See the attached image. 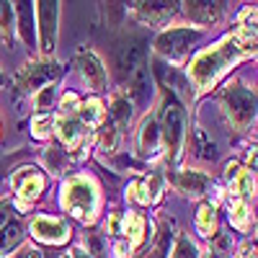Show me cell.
Masks as SVG:
<instances>
[{"mask_svg": "<svg viewBox=\"0 0 258 258\" xmlns=\"http://www.w3.org/2000/svg\"><path fill=\"white\" fill-rule=\"evenodd\" d=\"M75 258H88V253H83V250L78 248V250H75Z\"/></svg>", "mask_w": 258, "mask_h": 258, "instance_id": "obj_37", "label": "cell"}, {"mask_svg": "<svg viewBox=\"0 0 258 258\" xmlns=\"http://www.w3.org/2000/svg\"><path fill=\"white\" fill-rule=\"evenodd\" d=\"M126 197L129 199H135V202H140V204H150V197H147V191H145V186L142 183H129V188H126Z\"/></svg>", "mask_w": 258, "mask_h": 258, "instance_id": "obj_28", "label": "cell"}, {"mask_svg": "<svg viewBox=\"0 0 258 258\" xmlns=\"http://www.w3.org/2000/svg\"><path fill=\"white\" fill-rule=\"evenodd\" d=\"M111 116L121 126L129 124V119H132V106H129V98H124V96H114L111 98Z\"/></svg>", "mask_w": 258, "mask_h": 258, "instance_id": "obj_21", "label": "cell"}, {"mask_svg": "<svg viewBox=\"0 0 258 258\" xmlns=\"http://www.w3.org/2000/svg\"><path fill=\"white\" fill-rule=\"evenodd\" d=\"M57 73H59V68L57 64H47V62H39V64H29L26 70H21L18 73V88L21 91H36V88H44V85L49 83V80H54L57 78Z\"/></svg>", "mask_w": 258, "mask_h": 258, "instance_id": "obj_7", "label": "cell"}, {"mask_svg": "<svg viewBox=\"0 0 258 258\" xmlns=\"http://www.w3.org/2000/svg\"><path fill=\"white\" fill-rule=\"evenodd\" d=\"M129 78V96H132L137 103H142V101H147V96H150V73L145 70V68H140V70H135L132 75H126Z\"/></svg>", "mask_w": 258, "mask_h": 258, "instance_id": "obj_19", "label": "cell"}, {"mask_svg": "<svg viewBox=\"0 0 258 258\" xmlns=\"http://www.w3.org/2000/svg\"><path fill=\"white\" fill-rule=\"evenodd\" d=\"M121 232L126 235V240H129V248H135L145 240V217H140L137 212H129L124 214V227Z\"/></svg>", "mask_w": 258, "mask_h": 258, "instance_id": "obj_18", "label": "cell"}, {"mask_svg": "<svg viewBox=\"0 0 258 258\" xmlns=\"http://www.w3.org/2000/svg\"><path fill=\"white\" fill-rule=\"evenodd\" d=\"M31 126H34V135L39 137V140H44V137H49V132H52V126H54V121H52V116H36L34 121H31Z\"/></svg>", "mask_w": 258, "mask_h": 258, "instance_id": "obj_27", "label": "cell"}, {"mask_svg": "<svg viewBox=\"0 0 258 258\" xmlns=\"http://www.w3.org/2000/svg\"><path fill=\"white\" fill-rule=\"evenodd\" d=\"M31 235L44 243H64L70 238V227L64 220H57V217H36L31 222Z\"/></svg>", "mask_w": 258, "mask_h": 258, "instance_id": "obj_8", "label": "cell"}, {"mask_svg": "<svg viewBox=\"0 0 258 258\" xmlns=\"http://www.w3.org/2000/svg\"><path fill=\"white\" fill-rule=\"evenodd\" d=\"M238 258H255V250L250 253V248H245V250H243V253H240Z\"/></svg>", "mask_w": 258, "mask_h": 258, "instance_id": "obj_36", "label": "cell"}, {"mask_svg": "<svg viewBox=\"0 0 258 258\" xmlns=\"http://www.w3.org/2000/svg\"><path fill=\"white\" fill-rule=\"evenodd\" d=\"M207 258H222V255H220V253H209Z\"/></svg>", "mask_w": 258, "mask_h": 258, "instance_id": "obj_38", "label": "cell"}, {"mask_svg": "<svg viewBox=\"0 0 258 258\" xmlns=\"http://www.w3.org/2000/svg\"><path fill=\"white\" fill-rule=\"evenodd\" d=\"M240 170H243V168H240L238 163H230V165H227V178H230V181H235V178H238V173H240Z\"/></svg>", "mask_w": 258, "mask_h": 258, "instance_id": "obj_32", "label": "cell"}, {"mask_svg": "<svg viewBox=\"0 0 258 258\" xmlns=\"http://www.w3.org/2000/svg\"><path fill=\"white\" fill-rule=\"evenodd\" d=\"M197 41V31H191V29H183V26H178V29H170V31H163L160 36H158V41H155V47H158V52L163 54V57H168V59H181L186 52H188V47Z\"/></svg>", "mask_w": 258, "mask_h": 258, "instance_id": "obj_4", "label": "cell"}, {"mask_svg": "<svg viewBox=\"0 0 258 258\" xmlns=\"http://www.w3.org/2000/svg\"><path fill=\"white\" fill-rule=\"evenodd\" d=\"M80 73H83V78H85V83H88V88H93V91H103L106 88V68H103V62L93 54V52H83L80 54Z\"/></svg>", "mask_w": 258, "mask_h": 258, "instance_id": "obj_10", "label": "cell"}, {"mask_svg": "<svg viewBox=\"0 0 258 258\" xmlns=\"http://www.w3.org/2000/svg\"><path fill=\"white\" fill-rule=\"evenodd\" d=\"M160 147V129L153 116H147L140 126V137H137V153L142 158H153Z\"/></svg>", "mask_w": 258, "mask_h": 258, "instance_id": "obj_12", "label": "cell"}, {"mask_svg": "<svg viewBox=\"0 0 258 258\" xmlns=\"http://www.w3.org/2000/svg\"><path fill=\"white\" fill-rule=\"evenodd\" d=\"M57 13H59V3H36L39 36H41V52L44 54H52L57 41Z\"/></svg>", "mask_w": 258, "mask_h": 258, "instance_id": "obj_6", "label": "cell"}, {"mask_svg": "<svg viewBox=\"0 0 258 258\" xmlns=\"http://www.w3.org/2000/svg\"><path fill=\"white\" fill-rule=\"evenodd\" d=\"M59 106H62V116H70V114H75V111H78L80 101H78V96H75V93H64V96H62V101H59Z\"/></svg>", "mask_w": 258, "mask_h": 258, "instance_id": "obj_29", "label": "cell"}, {"mask_svg": "<svg viewBox=\"0 0 258 258\" xmlns=\"http://www.w3.org/2000/svg\"><path fill=\"white\" fill-rule=\"evenodd\" d=\"M24 258H44V255H41L39 250H34V248H31V250H26V255H24Z\"/></svg>", "mask_w": 258, "mask_h": 258, "instance_id": "obj_35", "label": "cell"}, {"mask_svg": "<svg viewBox=\"0 0 258 258\" xmlns=\"http://www.w3.org/2000/svg\"><path fill=\"white\" fill-rule=\"evenodd\" d=\"M57 135L64 145H68V150H78V145L83 142L80 121H75L73 116H59L57 119Z\"/></svg>", "mask_w": 258, "mask_h": 258, "instance_id": "obj_14", "label": "cell"}, {"mask_svg": "<svg viewBox=\"0 0 258 258\" xmlns=\"http://www.w3.org/2000/svg\"><path fill=\"white\" fill-rule=\"evenodd\" d=\"M250 49H245L235 36L222 39L220 44H214L212 49H204L194 57L191 68H188V78L199 85V88H209L227 68H232L238 59H243Z\"/></svg>", "mask_w": 258, "mask_h": 258, "instance_id": "obj_1", "label": "cell"}, {"mask_svg": "<svg viewBox=\"0 0 258 258\" xmlns=\"http://www.w3.org/2000/svg\"><path fill=\"white\" fill-rule=\"evenodd\" d=\"M230 222L238 230H245L250 222V204H245L240 199H230Z\"/></svg>", "mask_w": 258, "mask_h": 258, "instance_id": "obj_20", "label": "cell"}, {"mask_svg": "<svg viewBox=\"0 0 258 258\" xmlns=\"http://www.w3.org/2000/svg\"><path fill=\"white\" fill-rule=\"evenodd\" d=\"M173 258H199V250H197V245H194V243L186 238V235H181Z\"/></svg>", "mask_w": 258, "mask_h": 258, "instance_id": "obj_26", "label": "cell"}, {"mask_svg": "<svg viewBox=\"0 0 258 258\" xmlns=\"http://www.w3.org/2000/svg\"><path fill=\"white\" fill-rule=\"evenodd\" d=\"M62 204H64V209L73 212L83 222H93L96 212H98V188H96V183L91 178H85V176H73L62 186Z\"/></svg>", "mask_w": 258, "mask_h": 258, "instance_id": "obj_2", "label": "cell"}, {"mask_svg": "<svg viewBox=\"0 0 258 258\" xmlns=\"http://www.w3.org/2000/svg\"><path fill=\"white\" fill-rule=\"evenodd\" d=\"M163 137H165V145L170 150V155L178 158L183 137H186V124H183L181 106H176V103H168L165 111H163Z\"/></svg>", "mask_w": 258, "mask_h": 258, "instance_id": "obj_5", "label": "cell"}, {"mask_svg": "<svg viewBox=\"0 0 258 258\" xmlns=\"http://www.w3.org/2000/svg\"><path fill=\"white\" fill-rule=\"evenodd\" d=\"M186 13L197 24H212L222 16V3H186Z\"/></svg>", "mask_w": 258, "mask_h": 258, "instance_id": "obj_16", "label": "cell"}, {"mask_svg": "<svg viewBox=\"0 0 258 258\" xmlns=\"http://www.w3.org/2000/svg\"><path fill=\"white\" fill-rule=\"evenodd\" d=\"M197 147H199V155H202V158H214V155H217L214 142L207 137L204 129H197Z\"/></svg>", "mask_w": 258, "mask_h": 258, "instance_id": "obj_25", "label": "cell"}, {"mask_svg": "<svg viewBox=\"0 0 258 258\" xmlns=\"http://www.w3.org/2000/svg\"><path fill=\"white\" fill-rule=\"evenodd\" d=\"M18 240H21V227H18V225L0 227V253L11 250V248H13Z\"/></svg>", "mask_w": 258, "mask_h": 258, "instance_id": "obj_24", "label": "cell"}, {"mask_svg": "<svg viewBox=\"0 0 258 258\" xmlns=\"http://www.w3.org/2000/svg\"><path fill=\"white\" fill-rule=\"evenodd\" d=\"M109 230H111V232H121V220H119V214H114V217L109 220Z\"/></svg>", "mask_w": 258, "mask_h": 258, "instance_id": "obj_34", "label": "cell"}, {"mask_svg": "<svg viewBox=\"0 0 258 258\" xmlns=\"http://www.w3.org/2000/svg\"><path fill=\"white\" fill-rule=\"evenodd\" d=\"M197 227L202 235H212L214 232V207L212 204H202L197 212Z\"/></svg>", "mask_w": 258, "mask_h": 258, "instance_id": "obj_22", "label": "cell"}, {"mask_svg": "<svg viewBox=\"0 0 258 258\" xmlns=\"http://www.w3.org/2000/svg\"><path fill=\"white\" fill-rule=\"evenodd\" d=\"M8 21H11V8H8V3H0V29H8Z\"/></svg>", "mask_w": 258, "mask_h": 258, "instance_id": "obj_31", "label": "cell"}, {"mask_svg": "<svg viewBox=\"0 0 258 258\" xmlns=\"http://www.w3.org/2000/svg\"><path fill=\"white\" fill-rule=\"evenodd\" d=\"M11 183L18 191V197L29 204L41 194V188H44V176H41L36 168H21L18 173L11 178Z\"/></svg>", "mask_w": 258, "mask_h": 258, "instance_id": "obj_9", "label": "cell"}, {"mask_svg": "<svg viewBox=\"0 0 258 258\" xmlns=\"http://www.w3.org/2000/svg\"><path fill=\"white\" fill-rule=\"evenodd\" d=\"M6 222H8V204L0 202V227H6Z\"/></svg>", "mask_w": 258, "mask_h": 258, "instance_id": "obj_33", "label": "cell"}, {"mask_svg": "<svg viewBox=\"0 0 258 258\" xmlns=\"http://www.w3.org/2000/svg\"><path fill=\"white\" fill-rule=\"evenodd\" d=\"M222 106H225L227 116L232 119V124L240 129H245L255 119V93L250 88H240V85L232 88L230 85L222 96Z\"/></svg>", "mask_w": 258, "mask_h": 258, "instance_id": "obj_3", "label": "cell"}, {"mask_svg": "<svg viewBox=\"0 0 258 258\" xmlns=\"http://www.w3.org/2000/svg\"><path fill=\"white\" fill-rule=\"evenodd\" d=\"M0 83H3V75H0Z\"/></svg>", "mask_w": 258, "mask_h": 258, "instance_id": "obj_39", "label": "cell"}, {"mask_svg": "<svg viewBox=\"0 0 258 258\" xmlns=\"http://www.w3.org/2000/svg\"><path fill=\"white\" fill-rule=\"evenodd\" d=\"M52 98H54V88H52V85H44V88L39 91V96H36V109H44V106H49Z\"/></svg>", "mask_w": 258, "mask_h": 258, "instance_id": "obj_30", "label": "cell"}, {"mask_svg": "<svg viewBox=\"0 0 258 258\" xmlns=\"http://www.w3.org/2000/svg\"><path fill=\"white\" fill-rule=\"evenodd\" d=\"M178 188L191 194V197H202L209 188V178L204 173H199V170H183L178 176Z\"/></svg>", "mask_w": 258, "mask_h": 258, "instance_id": "obj_15", "label": "cell"}, {"mask_svg": "<svg viewBox=\"0 0 258 258\" xmlns=\"http://www.w3.org/2000/svg\"><path fill=\"white\" fill-rule=\"evenodd\" d=\"M98 142H101V150H106V153H114V150L119 147V129H116L114 124H106V126L101 129Z\"/></svg>", "mask_w": 258, "mask_h": 258, "instance_id": "obj_23", "label": "cell"}, {"mask_svg": "<svg viewBox=\"0 0 258 258\" xmlns=\"http://www.w3.org/2000/svg\"><path fill=\"white\" fill-rule=\"evenodd\" d=\"M78 114H80V124H85V126H101L106 119V109L98 98H88L85 103H80Z\"/></svg>", "mask_w": 258, "mask_h": 258, "instance_id": "obj_17", "label": "cell"}, {"mask_svg": "<svg viewBox=\"0 0 258 258\" xmlns=\"http://www.w3.org/2000/svg\"><path fill=\"white\" fill-rule=\"evenodd\" d=\"M178 3H135V13L145 24H165L178 8Z\"/></svg>", "mask_w": 258, "mask_h": 258, "instance_id": "obj_13", "label": "cell"}, {"mask_svg": "<svg viewBox=\"0 0 258 258\" xmlns=\"http://www.w3.org/2000/svg\"><path fill=\"white\" fill-rule=\"evenodd\" d=\"M140 68H145V44L140 39H132L119 49V70L124 75H132Z\"/></svg>", "mask_w": 258, "mask_h": 258, "instance_id": "obj_11", "label": "cell"}]
</instances>
